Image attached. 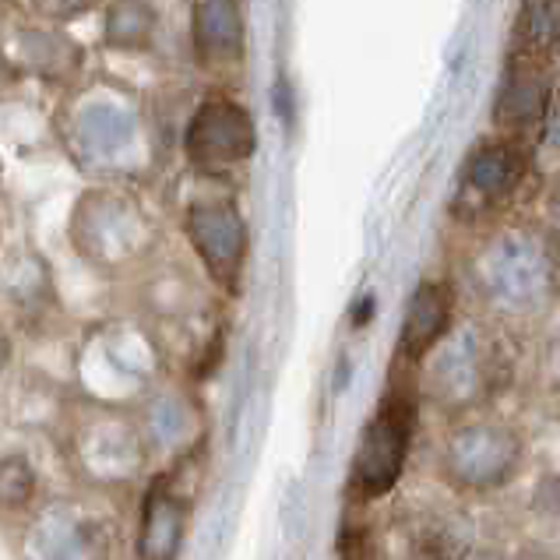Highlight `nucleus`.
<instances>
[{
  "label": "nucleus",
  "instance_id": "8",
  "mask_svg": "<svg viewBox=\"0 0 560 560\" xmlns=\"http://www.w3.org/2000/svg\"><path fill=\"white\" fill-rule=\"evenodd\" d=\"M152 32V11L138 0H120L109 8L106 19V39L114 46H138L145 43Z\"/></svg>",
  "mask_w": 560,
  "mask_h": 560
},
{
  "label": "nucleus",
  "instance_id": "10",
  "mask_svg": "<svg viewBox=\"0 0 560 560\" xmlns=\"http://www.w3.org/2000/svg\"><path fill=\"white\" fill-rule=\"evenodd\" d=\"M36 8L46 14V19H57V22H68L74 14H82L92 8V0H36Z\"/></svg>",
  "mask_w": 560,
  "mask_h": 560
},
{
  "label": "nucleus",
  "instance_id": "1",
  "mask_svg": "<svg viewBox=\"0 0 560 560\" xmlns=\"http://www.w3.org/2000/svg\"><path fill=\"white\" fill-rule=\"evenodd\" d=\"M416 423V406L406 392H392L381 402L371 427L363 430L360 452L353 462V483L363 498H381L395 487L398 472L406 466L409 438Z\"/></svg>",
  "mask_w": 560,
  "mask_h": 560
},
{
  "label": "nucleus",
  "instance_id": "11",
  "mask_svg": "<svg viewBox=\"0 0 560 560\" xmlns=\"http://www.w3.org/2000/svg\"><path fill=\"white\" fill-rule=\"evenodd\" d=\"M4 360H8V342L0 339V366H4Z\"/></svg>",
  "mask_w": 560,
  "mask_h": 560
},
{
  "label": "nucleus",
  "instance_id": "5",
  "mask_svg": "<svg viewBox=\"0 0 560 560\" xmlns=\"http://www.w3.org/2000/svg\"><path fill=\"white\" fill-rule=\"evenodd\" d=\"M184 536V504L155 493L145 511V529H141V553L145 560H173Z\"/></svg>",
  "mask_w": 560,
  "mask_h": 560
},
{
  "label": "nucleus",
  "instance_id": "2",
  "mask_svg": "<svg viewBox=\"0 0 560 560\" xmlns=\"http://www.w3.org/2000/svg\"><path fill=\"white\" fill-rule=\"evenodd\" d=\"M254 149V124L233 103H205L187 131V152L201 166H233Z\"/></svg>",
  "mask_w": 560,
  "mask_h": 560
},
{
  "label": "nucleus",
  "instance_id": "7",
  "mask_svg": "<svg viewBox=\"0 0 560 560\" xmlns=\"http://www.w3.org/2000/svg\"><path fill=\"white\" fill-rule=\"evenodd\" d=\"M518 170L522 163L511 149H487L483 155L472 159L466 190H476V195H483V198H501L508 184H515Z\"/></svg>",
  "mask_w": 560,
  "mask_h": 560
},
{
  "label": "nucleus",
  "instance_id": "4",
  "mask_svg": "<svg viewBox=\"0 0 560 560\" xmlns=\"http://www.w3.org/2000/svg\"><path fill=\"white\" fill-rule=\"evenodd\" d=\"M447 322H452V293H447V285L423 282L406 311L402 342H398L402 357L420 360L423 353H430L434 342L447 331Z\"/></svg>",
  "mask_w": 560,
  "mask_h": 560
},
{
  "label": "nucleus",
  "instance_id": "6",
  "mask_svg": "<svg viewBox=\"0 0 560 560\" xmlns=\"http://www.w3.org/2000/svg\"><path fill=\"white\" fill-rule=\"evenodd\" d=\"M195 36L198 46L215 57H233L240 50V14L233 8V0H212V4L198 8V22H195Z\"/></svg>",
  "mask_w": 560,
  "mask_h": 560
},
{
  "label": "nucleus",
  "instance_id": "9",
  "mask_svg": "<svg viewBox=\"0 0 560 560\" xmlns=\"http://www.w3.org/2000/svg\"><path fill=\"white\" fill-rule=\"evenodd\" d=\"M32 490H36V472H32L28 462L19 455L0 458V511L25 508Z\"/></svg>",
  "mask_w": 560,
  "mask_h": 560
},
{
  "label": "nucleus",
  "instance_id": "3",
  "mask_svg": "<svg viewBox=\"0 0 560 560\" xmlns=\"http://www.w3.org/2000/svg\"><path fill=\"white\" fill-rule=\"evenodd\" d=\"M187 226H190V236H195L198 254L208 261V268H212V276L230 282L247 254L244 222L236 219L230 205H205L190 212Z\"/></svg>",
  "mask_w": 560,
  "mask_h": 560
}]
</instances>
